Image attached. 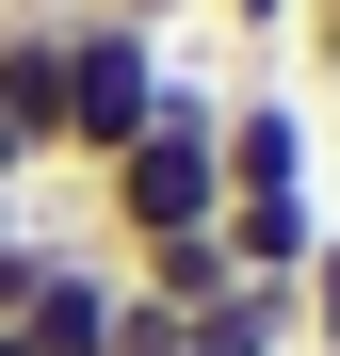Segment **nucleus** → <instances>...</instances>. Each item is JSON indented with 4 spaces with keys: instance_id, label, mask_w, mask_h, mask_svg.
<instances>
[{
    "instance_id": "nucleus-7",
    "label": "nucleus",
    "mask_w": 340,
    "mask_h": 356,
    "mask_svg": "<svg viewBox=\"0 0 340 356\" xmlns=\"http://www.w3.org/2000/svg\"><path fill=\"white\" fill-rule=\"evenodd\" d=\"M113 275H130L146 308H179V324L211 308V291H243V275H227V243H211V227H195V243H146V259H113Z\"/></svg>"
},
{
    "instance_id": "nucleus-13",
    "label": "nucleus",
    "mask_w": 340,
    "mask_h": 356,
    "mask_svg": "<svg viewBox=\"0 0 340 356\" xmlns=\"http://www.w3.org/2000/svg\"><path fill=\"white\" fill-rule=\"evenodd\" d=\"M0 356H17V324H0Z\"/></svg>"
},
{
    "instance_id": "nucleus-2",
    "label": "nucleus",
    "mask_w": 340,
    "mask_h": 356,
    "mask_svg": "<svg viewBox=\"0 0 340 356\" xmlns=\"http://www.w3.org/2000/svg\"><path fill=\"white\" fill-rule=\"evenodd\" d=\"M162 81H179V49H162L146 17H113V0H65V146H49V162H65V178H97V162L162 113Z\"/></svg>"
},
{
    "instance_id": "nucleus-10",
    "label": "nucleus",
    "mask_w": 340,
    "mask_h": 356,
    "mask_svg": "<svg viewBox=\"0 0 340 356\" xmlns=\"http://www.w3.org/2000/svg\"><path fill=\"white\" fill-rule=\"evenodd\" d=\"M292 49H308V65L340 81V0H308V17H292Z\"/></svg>"
},
{
    "instance_id": "nucleus-4",
    "label": "nucleus",
    "mask_w": 340,
    "mask_h": 356,
    "mask_svg": "<svg viewBox=\"0 0 340 356\" xmlns=\"http://www.w3.org/2000/svg\"><path fill=\"white\" fill-rule=\"evenodd\" d=\"M211 162H227V195H308V113L275 81H227L211 97Z\"/></svg>"
},
{
    "instance_id": "nucleus-12",
    "label": "nucleus",
    "mask_w": 340,
    "mask_h": 356,
    "mask_svg": "<svg viewBox=\"0 0 340 356\" xmlns=\"http://www.w3.org/2000/svg\"><path fill=\"white\" fill-rule=\"evenodd\" d=\"M0 243H17V195H0Z\"/></svg>"
},
{
    "instance_id": "nucleus-3",
    "label": "nucleus",
    "mask_w": 340,
    "mask_h": 356,
    "mask_svg": "<svg viewBox=\"0 0 340 356\" xmlns=\"http://www.w3.org/2000/svg\"><path fill=\"white\" fill-rule=\"evenodd\" d=\"M113 308H130L113 243H49L33 291H17V356H113Z\"/></svg>"
},
{
    "instance_id": "nucleus-5",
    "label": "nucleus",
    "mask_w": 340,
    "mask_h": 356,
    "mask_svg": "<svg viewBox=\"0 0 340 356\" xmlns=\"http://www.w3.org/2000/svg\"><path fill=\"white\" fill-rule=\"evenodd\" d=\"M0 130L33 162L65 146V0H17V17H0Z\"/></svg>"
},
{
    "instance_id": "nucleus-8",
    "label": "nucleus",
    "mask_w": 340,
    "mask_h": 356,
    "mask_svg": "<svg viewBox=\"0 0 340 356\" xmlns=\"http://www.w3.org/2000/svg\"><path fill=\"white\" fill-rule=\"evenodd\" d=\"M292 324H308V356H340V211H324V243H308V275H292Z\"/></svg>"
},
{
    "instance_id": "nucleus-11",
    "label": "nucleus",
    "mask_w": 340,
    "mask_h": 356,
    "mask_svg": "<svg viewBox=\"0 0 340 356\" xmlns=\"http://www.w3.org/2000/svg\"><path fill=\"white\" fill-rule=\"evenodd\" d=\"M113 17H146V33H179V17H195V0H113Z\"/></svg>"
},
{
    "instance_id": "nucleus-14",
    "label": "nucleus",
    "mask_w": 340,
    "mask_h": 356,
    "mask_svg": "<svg viewBox=\"0 0 340 356\" xmlns=\"http://www.w3.org/2000/svg\"><path fill=\"white\" fill-rule=\"evenodd\" d=\"M0 17H17V0H0Z\"/></svg>"
},
{
    "instance_id": "nucleus-6",
    "label": "nucleus",
    "mask_w": 340,
    "mask_h": 356,
    "mask_svg": "<svg viewBox=\"0 0 340 356\" xmlns=\"http://www.w3.org/2000/svg\"><path fill=\"white\" fill-rule=\"evenodd\" d=\"M211 243H227V275L292 291V275H308V243H324V195H227V211H211Z\"/></svg>"
},
{
    "instance_id": "nucleus-1",
    "label": "nucleus",
    "mask_w": 340,
    "mask_h": 356,
    "mask_svg": "<svg viewBox=\"0 0 340 356\" xmlns=\"http://www.w3.org/2000/svg\"><path fill=\"white\" fill-rule=\"evenodd\" d=\"M211 97H227V81H195V65H179V81H162V113H146V130H130V146H113V162L81 178V195H97V243H113V259H146V243H195V227L227 211V162H211Z\"/></svg>"
},
{
    "instance_id": "nucleus-9",
    "label": "nucleus",
    "mask_w": 340,
    "mask_h": 356,
    "mask_svg": "<svg viewBox=\"0 0 340 356\" xmlns=\"http://www.w3.org/2000/svg\"><path fill=\"white\" fill-rule=\"evenodd\" d=\"M195 17H227V33H243V49H275V33L308 17V0H195Z\"/></svg>"
}]
</instances>
